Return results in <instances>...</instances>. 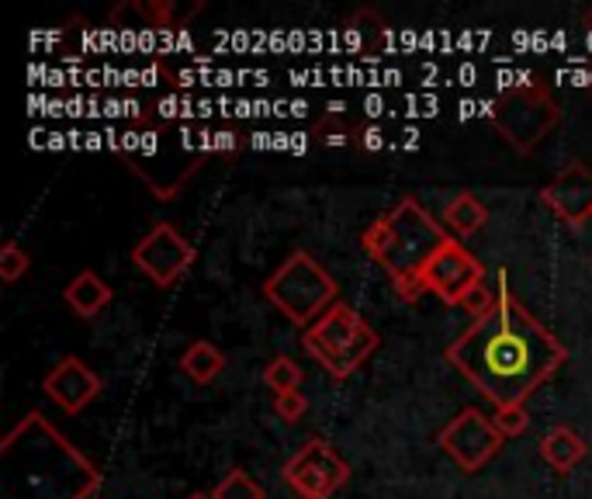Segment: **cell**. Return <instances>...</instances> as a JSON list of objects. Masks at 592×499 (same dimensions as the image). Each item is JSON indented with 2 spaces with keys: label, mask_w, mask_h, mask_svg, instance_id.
<instances>
[{
  "label": "cell",
  "mask_w": 592,
  "mask_h": 499,
  "mask_svg": "<svg viewBox=\"0 0 592 499\" xmlns=\"http://www.w3.org/2000/svg\"><path fill=\"white\" fill-rule=\"evenodd\" d=\"M492 426L500 431L503 437H519L530 426V413H527V402H513V406H495Z\"/></svg>",
  "instance_id": "ffe728a7"
},
{
  "label": "cell",
  "mask_w": 592,
  "mask_h": 499,
  "mask_svg": "<svg viewBox=\"0 0 592 499\" xmlns=\"http://www.w3.org/2000/svg\"><path fill=\"white\" fill-rule=\"evenodd\" d=\"M264 382L274 389V395L298 392V386H302V368H298L292 358H284V354H277V358L267 361V368H264Z\"/></svg>",
  "instance_id": "ac0fdd59"
},
{
  "label": "cell",
  "mask_w": 592,
  "mask_h": 499,
  "mask_svg": "<svg viewBox=\"0 0 592 499\" xmlns=\"http://www.w3.org/2000/svg\"><path fill=\"white\" fill-rule=\"evenodd\" d=\"M302 347L333 378H347L377 350V333L358 308L337 302L302 333Z\"/></svg>",
  "instance_id": "5b68a950"
},
{
  "label": "cell",
  "mask_w": 592,
  "mask_h": 499,
  "mask_svg": "<svg viewBox=\"0 0 592 499\" xmlns=\"http://www.w3.org/2000/svg\"><path fill=\"white\" fill-rule=\"evenodd\" d=\"M211 499H264V489H260V482L250 479L243 468H232L226 479L211 489Z\"/></svg>",
  "instance_id": "d6986e66"
},
{
  "label": "cell",
  "mask_w": 592,
  "mask_h": 499,
  "mask_svg": "<svg viewBox=\"0 0 592 499\" xmlns=\"http://www.w3.org/2000/svg\"><path fill=\"white\" fill-rule=\"evenodd\" d=\"M211 147H216V142L195 129L156 122L125 135L122 160L156 198L167 202V198H177L180 187L201 171Z\"/></svg>",
  "instance_id": "3957f363"
},
{
  "label": "cell",
  "mask_w": 592,
  "mask_h": 499,
  "mask_svg": "<svg viewBox=\"0 0 592 499\" xmlns=\"http://www.w3.org/2000/svg\"><path fill=\"white\" fill-rule=\"evenodd\" d=\"M195 260V247L184 240V236L171 223H156L132 250V264L146 274L153 284L167 289L174 284Z\"/></svg>",
  "instance_id": "30bf717a"
},
{
  "label": "cell",
  "mask_w": 592,
  "mask_h": 499,
  "mask_svg": "<svg viewBox=\"0 0 592 499\" xmlns=\"http://www.w3.org/2000/svg\"><path fill=\"white\" fill-rule=\"evenodd\" d=\"M187 499H211V492H195V496H187Z\"/></svg>",
  "instance_id": "484cf974"
},
{
  "label": "cell",
  "mask_w": 592,
  "mask_h": 499,
  "mask_svg": "<svg viewBox=\"0 0 592 499\" xmlns=\"http://www.w3.org/2000/svg\"><path fill=\"white\" fill-rule=\"evenodd\" d=\"M561 122V108L548 90L527 84L506 90L492 111V126L516 153H534Z\"/></svg>",
  "instance_id": "52a82bcc"
},
{
  "label": "cell",
  "mask_w": 592,
  "mask_h": 499,
  "mask_svg": "<svg viewBox=\"0 0 592 499\" xmlns=\"http://www.w3.org/2000/svg\"><path fill=\"white\" fill-rule=\"evenodd\" d=\"M4 499H90L101 471L42 413H29L0 444Z\"/></svg>",
  "instance_id": "7a4b0ae2"
},
{
  "label": "cell",
  "mask_w": 592,
  "mask_h": 499,
  "mask_svg": "<svg viewBox=\"0 0 592 499\" xmlns=\"http://www.w3.org/2000/svg\"><path fill=\"white\" fill-rule=\"evenodd\" d=\"M419 281L426 284V292L440 295L447 305H461L479 284H485V268L461 240H451L419 271Z\"/></svg>",
  "instance_id": "9c48e42d"
},
{
  "label": "cell",
  "mask_w": 592,
  "mask_h": 499,
  "mask_svg": "<svg viewBox=\"0 0 592 499\" xmlns=\"http://www.w3.org/2000/svg\"><path fill=\"white\" fill-rule=\"evenodd\" d=\"M540 458L555 471H572L585 458V441L572 431V426H551L540 441Z\"/></svg>",
  "instance_id": "9a60e30c"
},
{
  "label": "cell",
  "mask_w": 592,
  "mask_h": 499,
  "mask_svg": "<svg viewBox=\"0 0 592 499\" xmlns=\"http://www.w3.org/2000/svg\"><path fill=\"white\" fill-rule=\"evenodd\" d=\"M350 479V465L340 458V451L326 441H309L295 458L284 462V482L302 499H329Z\"/></svg>",
  "instance_id": "ba28073f"
},
{
  "label": "cell",
  "mask_w": 592,
  "mask_h": 499,
  "mask_svg": "<svg viewBox=\"0 0 592 499\" xmlns=\"http://www.w3.org/2000/svg\"><path fill=\"white\" fill-rule=\"evenodd\" d=\"M454 236L437 223L416 198H402L392 211L371 223L361 236L368 257L385 268L392 281L416 278Z\"/></svg>",
  "instance_id": "277c9868"
},
{
  "label": "cell",
  "mask_w": 592,
  "mask_h": 499,
  "mask_svg": "<svg viewBox=\"0 0 592 499\" xmlns=\"http://www.w3.org/2000/svg\"><path fill=\"white\" fill-rule=\"evenodd\" d=\"M485 223H489L485 205L468 192H461L451 205L443 208V226L454 240H468V236H475Z\"/></svg>",
  "instance_id": "2e32d148"
},
{
  "label": "cell",
  "mask_w": 592,
  "mask_h": 499,
  "mask_svg": "<svg viewBox=\"0 0 592 499\" xmlns=\"http://www.w3.org/2000/svg\"><path fill=\"white\" fill-rule=\"evenodd\" d=\"M361 139H364V147H368V150H377V147H382V132H377V129H368ZM361 139H358V142H361Z\"/></svg>",
  "instance_id": "cb8c5ba5"
},
{
  "label": "cell",
  "mask_w": 592,
  "mask_h": 499,
  "mask_svg": "<svg viewBox=\"0 0 592 499\" xmlns=\"http://www.w3.org/2000/svg\"><path fill=\"white\" fill-rule=\"evenodd\" d=\"M42 389L63 413L74 416V413H84V406H90V402L101 395V378L94 375L80 358L69 354V358H63L50 375H45Z\"/></svg>",
  "instance_id": "4fadbf2b"
},
{
  "label": "cell",
  "mask_w": 592,
  "mask_h": 499,
  "mask_svg": "<svg viewBox=\"0 0 592 499\" xmlns=\"http://www.w3.org/2000/svg\"><path fill=\"white\" fill-rule=\"evenodd\" d=\"M180 368H184V375H187V378H195L198 386H208V382H216V378L222 375L226 358H222V350H219L216 344H208V340H195L191 347L184 350Z\"/></svg>",
  "instance_id": "e0dca14e"
},
{
  "label": "cell",
  "mask_w": 592,
  "mask_h": 499,
  "mask_svg": "<svg viewBox=\"0 0 592 499\" xmlns=\"http://www.w3.org/2000/svg\"><path fill=\"white\" fill-rule=\"evenodd\" d=\"M274 410H277L281 420L295 423V420L305 416V410H309V402H305L302 392H284V395H274Z\"/></svg>",
  "instance_id": "603a6c76"
},
{
  "label": "cell",
  "mask_w": 592,
  "mask_h": 499,
  "mask_svg": "<svg viewBox=\"0 0 592 499\" xmlns=\"http://www.w3.org/2000/svg\"><path fill=\"white\" fill-rule=\"evenodd\" d=\"M264 295L288 316L295 326L309 329L329 305H337L340 289L313 253L295 250L284 264L264 281Z\"/></svg>",
  "instance_id": "8992f818"
},
{
  "label": "cell",
  "mask_w": 592,
  "mask_h": 499,
  "mask_svg": "<svg viewBox=\"0 0 592 499\" xmlns=\"http://www.w3.org/2000/svg\"><path fill=\"white\" fill-rule=\"evenodd\" d=\"M63 295H66V305L84 319H94L111 302V289L101 281V274H94V271H80L74 281L66 284Z\"/></svg>",
  "instance_id": "5bb4252c"
},
{
  "label": "cell",
  "mask_w": 592,
  "mask_h": 499,
  "mask_svg": "<svg viewBox=\"0 0 592 499\" xmlns=\"http://www.w3.org/2000/svg\"><path fill=\"white\" fill-rule=\"evenodd\" d=\"M316 139H322L326 147H347V142L353 139V132L347 129V122H343L340 111H329L322 122L316 126Z\"/></svg>",
  "instance_id": "7402d4cb"
},
{
  "label": "cell",
  "mask_w": 592,
  "mask_h": 499,
  "mask_svg": "<svg viewBox=\"0 0 592 499\" xmlns=\"http://www.w3.org/2000/svg\"><path fill=\"white\" fill-rule=\"evenodd\" d=\"M29 268H32L29 250H21L14 240L4 243V250H0V278H4L8 284H14L18 278H25V274H29Z\"/></svg>",
  "instance_id": "44dd1931"
},
{
  "label": "cell",
  "mask_w": 592,
  "mask_h": 499,
  "mask_svg": "<svg viewBox=\"0 0 592 499\" xmlns=\"http://www.w3.org/2000/svg\"><path fill=\"white\" fill-rule=\"evenodd\" d=\"M503 434L495 431L492 420L479 410H461L451 423L440 431V447L451 455L464 471H479L495 451L503 447Z\"/></svg>",
  "instance_id": "8fae6325"
},
{
  "label": "cell",
  "mask_w": 592,
  "mask_h": 499,
  "mask_svg": "<svg viewBox=\"0 0 592 499\" xmlns=\"http://www.w3.org/2000/svg\"><path fill=\"white\" fill-rule=\"evenodd\" d=\"M582 25H585V29H589V32H592V8H589V11H585V14H582Z\"/></svg>",
  "instance_id": "d4e9b609"
},
{
  "label": "cell",
  "mask_w": 592,
  "mask_h": 499,
  "mask_svg": "<svg viewBox=\"0 0 592 499\" xmlns=\"http://www.w3.org/2000/svg\"><path fill=\"white\" fill-rule=\"evenodd\" d=\"M506 278L509 271H500L495 305L447 347V361L495 406L527 402L568 358L564 344L509 292Z\"/></svg>",
  "instance_id": "6da1fadb"
},
{
  "label": "cell",
  "mask_w": 592,
  "mask_h": 499,
  "mask_svg": "<svg viewBox=\"0 0 592 499\" xmlns=\"http://www.w3.org/2000/svg\"><path fill=\"white\" fill-rule=\"evenodd\" d=\"M544 205L568 226H582L592 219V171L582 163H568L564 171L540 192Z\"/></svg>",
  "instance_id": "7c38bea8"
}]
</instances>
